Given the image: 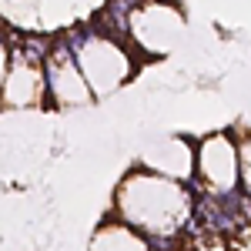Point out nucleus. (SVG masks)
Here are the masks:
<instances>
[{
    "label": "nucleus",
    "instance_id": "nucleus-1",
    "mask_svg": "<svg viewBox=\"0 0 251 251\" xmlns=\"http://www.w3.org/2000/svg\"><path fill=\"white\" fill-rule=\"evenodd\" d=\"M114 218L151 238L161 251H171L194 218V194L181 181L131 168L114 191Z\"/></svg>",
    "mask_w": 251,
    "mask_h": 251
},
{
    "label": "nucleus",
    "instance_id": "nucleus-2",
    "mask_svg": "<svg viewBox=\"0 0 251 251\" xmlns=\"http://www.w3.org/2000/svg\"><path fill=\"white\" fill-rule=\"evenodd\" d=\"M60 37L71 44L94 97L114 94L137 74V50L127 40L97 30L94 24H77L74 30H64Z\"/></svg>",
    "mask_w": 251,
    "mask_h": 251
},
{
    "label": "nucleus",
    "instance_id": "nucleus-3",
    "mask_svg": "<svg viewBox=\"0 0 251 251\" xmlns=\"http://www.w3.org/2000/svg\"><path fill=\"white\" fill-rule=\"evenodd\" d=\"M184 30H188V24H184L181 7H171V3H134L131 7L127 44L137 54L168 57L174 47H181Z\"/></svg>",
    "mask_w": 251,
    "mask_h": 251
},
{
    "label": "nucleus",
    "instance_id": "nucleus-4",
    "mask_svg": "<svg viewBox=\"0 0 251 251\" xmlns=\"http://www.w3.org/2000/svg\"><path fill=\"white\" fill-rule=\"evenodd\" d=\"M194 181L211 198H234L238 194V188H241V154H238V141L228 131H214V134L198 141Z\"/></svg>",
    "mask_w": 251,
    "mask_h": 251
},
{
    "label": "nucleus",
    "instance_id": "nucleus-5",
    "mask_svg": "<svg viewBox=\"0 0 251 251\" xmlns=\"http://www.w3.org/2000/svg\"><path fill=\"white\" fill-rule=\"evenodd\" d=\"M44 74H47V104L57 111H74V107H87L97 100L64 37H54L50 54L44 57Z\"/></svg>",
    "mask_w": 251,
    "mask_h": 251
},
{
    "label": "nucleus",
    "instance_id": "nucleus-6",
    "mask_svg": "<svg viewBox=\"0 0 251 251\" xmlns=\"http://www.w3.org/2000/svg\"><path fill=\"white\" fill-rule=\"evenodd\" d=\"M141 168L188 184V181H194V171H198V144L184 141V137H161L144 148Z\"/></svg>",
    "mask_w": 251,
    "mask_h": 251
},
{
    "label": "nucleus",
    "instance_id": "nucleus-7",
    "mask_svg": "<svg viewBox=\"0 0 251 251\" xmlns=\"http://www.w3.org/2000/svg\"><path fill=\"white\" fill-rule=\"evenodd\" d=\"M87 251H161V248H157L151 238H144L141 231H134L131 225H124L121 218L107 214L94 228L91 248Z\"/></svg>",
    "mask_w": 251,
    "mask_h": 251
},
{
    "label": "nucleus",
    "instance_id": "nucleus-8",
    "mask_svg": "<svg viewBox=\"0 0 251 251\" xmlns=\"http://www.w3.org/2000/svg\"><path fill=\"white\" fill-rule=\"evenodd\" d=\"M238 154H241V191L251 198V134L238 141Z\"/></svg>",
    "mask_w": 251,
    "mask_h": 251
}]
</instances>
